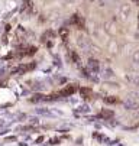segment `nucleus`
Returning a JSON list of instances; mask_svg holds the SVG:
<instances>
[{
	"label": "nucleus",
	"mask_w": 139,
	"mask_h": 146,
	"mask_svg": "<svg viewBox=\"0 0 139 146\" xmlns=\"http://www.w3.org/2000/svg\"><path fill=\"white\" fill-rule=\"evenodd\" d=\"M133 59H135V61H139V49L133 54Z\"/></svg>",
	"instance_id": "423d86ee"
},
{
	"label": "nucleus",
	"mask_w": 139,
	"mask_h": 146,
	"mask_svg": "<svg viewBox=\"0 0 139 146\" xmlns=\"http://www.w3.org/2000/svg\"><path fill=\"white\" fill-rule=\"evenodd\" d=\"M87 68H88L91 72H98V71H100V64H98L97 59H88Z\"/></svg>",
	"instance_id": "f257e3e1"
},
{
	"label": "nucleus",
	"mask_w": 139,
	"mask_h": 146,
	"mask_svg": "<svg viewBox=\"0 0 139 146\" xmlns=\"http://www.w3.org/2000/svg\"><path fill=\"white\" fill-rule=\"evenodd\" d=\"M123 104H125V107L129 109V110H136L139 107V103L136 100H133V98H126L125 101H123Z\"/></svg>",
	"instance_id": "f03ea898"
},
{
	"label": "nucleus",
	"mask_w": 139,
	"mask_h": 146,
	"mask_svg": "<svg viewBox=\"0 0 139 146\" xmlns=\"http://www.w3.org/2000/svg\"><path fill=\"white\" fill-rule=\"evenodd\" d=\"M129 13H130V7L128 6V4H123V6L120 7V16H122V19H123V20L128 19Z\"/></svg>",
	"instance_id": "7ed1b4c3"
},
{
	"label": "nucleus",
	"mask_w": 139,
	"mask_h": 146,
	"mask_svg": "<svg viewBox=\"0 0 139 146\" xmlns=\"http://www.w3.org/2000/svg\"><path fill=\"white\" fill-rule=\"evenodd\" d=\"M128 80H129L130 84H133L135 87H139V75H129Z\"/></svg>",
	"instance_id": "20e7f679"
},
{
	"label": "nucleus",
	"mask_w": 139,
	"mask_h": 146,
	"mask_svg": "<svg viewBox=\"0 0 139 146\" xmlns=\"http://www.w3.org/2000/svg\"><path fill=\"white\" fill-rule=\"evenodd\" d=\"M138 98H139V94H138Z\"/></svg>",
	"instance_id": "1a4fd4ad"
},
{
	"label": "nucleus",
	"mask_w": 139,
	"mask_h": 146,
	"mask_svg": "<svg viewBox=\"0 0 139 146\" xmlns=\"http://www.w3.org/2000/svg\"><path fill=\"white\" fill-rule=\"evenodd\" d=\"M106 101H107V103H114V101H116V98H114V97H107V98H106Z\"/></svg>",
	"instance_id": "0eeeda50"
},
{
	"label": "nucleus",
	"mask_w": 139,
	"mask_h": 146,
	"mask_svg": "<svg viewBox=\"0 0 139 146\" xmlns=\"http://www.w3.org/2000/svg\"><path fill=\"white\" fill-rule=\"evenodd\" d=\"M103 75L106 77V78H109V77L113 75V72H112V70H109L107 67H104V68H103Z\"/></svg>",
	"instance_id": "39448f33"
},
{
	"label": "nucleus",
	"mask_w": 139,
	"mask_h": 146,
	"mask_svg": "<svg viewBox=\"0 0 139 146\" xmlns=\"http://www.w3.org/2000/svg\"><path fill=\"white\" fill-rule=\"evenodd\" d=\"M133 3H135V4H136V6H139V0H132Z\"/></svg>",
	"instance_id": "6e6552de"
}]
</instances>
